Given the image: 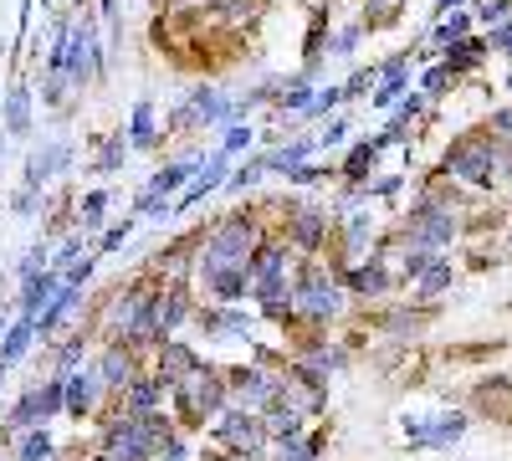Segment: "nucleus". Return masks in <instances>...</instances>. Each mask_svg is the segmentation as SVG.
Instances as JSON below:
<instances>
[{
    "instance_id": "f257e3e1",
    "label": "nucleus",
    "mask_w": 512,
    "mask_h": 461,
    "mask_svg": "<svg viewBox=\"0 0 512 461\" xmlns=\"http://www.w3.org/2000/svg\"><path fill=\"white\" fill-rule=\"evenodd\" d=\"M267 231L272 226H262V211H256V205H241V211L221 216L200 236V251H195L190 272H200V267H251V251H256V241H262Z\"/></svg>"
},
{
    "instance_id": "f03ea898",
    "label": "nucleus",
    "mask_w": 512,
    "mask_h": 461,
    "mask_svg": "<svg viewBox=\"0 0 512 461\" xmlns=\"http://www.w3.org/2000/svg\"><path fill=\"white\" fill-rule=\"evenodd\" d=\"M231 405V390H226V369L221 364H200L190 380H180L169 390V415L180 421V431H205L216 415Z\"/></svg>"
},
{
    "instance_id": "7ed1b4c3",
    "label": "nucleus",
    "mask_w": 512,
    "mask_h": 461,
    "mask_svg": "<svg viewBox=\"0 0 512 461\" xmlns=\"http://www.w3.org/2000/svg\"><path fill=\"white\" fill-rule=\"evenodd\" d=\"M292 313L318 323V328L344 313V277H338V267H328L318 257H303V267H297V277H292Z\"/></svg>"
},
{
    "instance_id": "20e7f679",
    "label": "nucleus",
    "mask_w": 512,
    "mask_h": 461,
    "mask_svg": "<svg viewBox=\"0 0 512 461\" xmlns=\"http://www.w3.org/2000/svg\"><path fill=\"white\" fill-rule=\"evenodd\" d=\"M502 170H512V144L507 139H492V134H466L446 149V175L477 185V190H492L502 180Z\"/></svg>"
},
{
    "instance_id": "39448f33",
    "label": "nucleus",
    "mask_w": 512,
    "mask_h": 461,
    "mask_svg": "<svg viewBox=\"0 0 512 461\" xmlns=\"http://www.w3.org/2000/svg\"><path fill=\"white\" fill-rule=\"evenodd\" d=\"M154 287H159V272H144L134 282H123L118 292H108V303L98 313V339H139V328L149 318V303H154Z\"/></svg>"
},
{
    "instance_id": "423d86ee",
    "label": "nucleus",
    "mask_w": 512,
    "mask_h": 461,
    "mask_svg": "<svg viewBox=\"0 0 512 461\" xmlns=\"http://www.w3.org/2000/svg\"><path fill=\"white\" fill-rule=\"evenodd\" d=\"M57 415H62V380H57V374H47V380L26 385V390L11 400L6 421H0V441L11 446L21 431H31V426H52Z\"/></svg>"
},
{
    "instance_id": "0eeeda50",
    "label": "nucleus",
    "mask_w": 512,
    "mask_h": 461,
    "mask_svg": "<svg viewBox=\"0 0 512 461\" xmlns=\"http://www.w3.org/2000/svg\"><path fill=\"white\" fill-rule=\"evenodd\" d=\"M93 451L103 461H154V441L144 436V421L139 415H123L113 400L98 415V446Z\"/></svg>"
},
{
    "instance_id": "6e6552de",
    "label": "nucleus",
    "mask_w": 512,
    "mask_h": 461,
    "mask_svg": "<svg viewBox=\"0 0 512 461\" xmlns=\"http://www.w3.org/2000/svg\"><path fill=\"white\" fill-rule=\"evenodd\" d=\"M277 231L287 236V246L297 251V257H318V251L333 241V211H323V205H313V200H287Z\"/></svg>"
},
{
    "instance_id": "1a4fd4ad",
    "label": "nucleus",
    "mask_w": 512,
    "mask_h": 461,
    "mask_svg": "<svg viewBox=\"0 0 512 461\" xmlns=\"http://www.w3.org/2000/svg\"><path fill=\"white\" fill-rule=\"evenodd\" d=\"M451 241H456V211H451V205L436 200V195L415 200V211H410V221H405V246L441 251V246H451Z\"/></svg>"
},
{
    "instance_id": "9d476101",
    "label": "nucleus",
    "mask_w": 512,
    "mask_h": 461,
    "mask_svg": "<svg viewBox=\"0 0 512 461\" xmlns=\"http://www.w3.org/2000/svg\"><path fill=\"white\" fill-rule=\"evenodd\" d=\"M210 446L262 456V451H267V426H262V415H256V410H241V405H226L216 421H210Z\"/></svg>"
},
{
    "instance_id": "9b49d317",
    "label": "nucleus",
    "mask_w": 512,
    "mask_h": 461,
    "mask_svg": "<svg viewBox=\"0 0 512 461\" xmlns=\"http://www.w3.org/2000/svg\"><path fill=\"white\" fill-rule=\"evenodd\" d=\"M103 405H108V390H103L93 354H88L72 374H62V415H72V421H98Z\"/></svg>"
},
{
    "instance_id": "f8f14e48",
    "label": "nucleus",
    "mask_w": 512,
    "mask_h": 461,
    "mask_svg": "<svg viewBox=\"0 0 512 461\" xmlns=\"http://www.w3.org/2000/svg\"><path fill=\"white\" fill-rule=\"evenodd\" d=\"M226 390H231V405L262 415V410L277 400V369H272V364H262V359H251V364H231V369H226Z\"/></svg>"
},
{
    "instance_id": "ddd939ff",
    "label": "nucleus",
    "mask_w": 512,
    "mask_h": 461,
    "mask_svg": "<svg viewBox=\"0 0 512 461\" xmlns=\"http://www.w3.org/2000/svg\"><path fill=\"white\" fill-rule=\"evenodd\" d=\"M72 159H77V149H72V139H52V144H36L31 154H26V170H21V190H31V195H47V185H57L67 170H72Z\"/></svg>"
},
{
    "instance_id": "4468645a",
    "label": "nucleus",
    "mask_w": 512,
    "mask_h": 461,
    "mask_svg": "<svg viewBox=\"0 0 512 461\" xmlns=\"http://www.w3.org/2000/svg\"><path fill=\"white\" fill-rule=\"evenodd\" d=\"M93 369H98L103 390L118 395V390L144 369V349H134L128 339H98V349H93Z\"/></svg>"
},
{
    "instance_id": "2eb2a0df",
    "label": "nucleus",
    "mask_w": 512,
    "mask_h": 461,
    "mask_svg": "<svg viewBox=\"0 0 512 461\" xmlns=\"http://www.w3.org/2000/svg\"><path fill=\"white\" fill-rule=\"evenodd\" d=\"M205 359H200V349L195 344H185V339H164L154 354H149V369L159 374V385L164 390H175L180 380H190V374L200 369Z\"/></svg>"
},
{
    "instance_id": "dca6fc26",
    "label": "nucleus",
    "mask_w": 512,
    "mask_h": 461,
    "mask_svg": "<svg viewBox=\"0 0 512 461\" xmlns=\"http://www.w3.org/2000/svg\"><path fill=\"white\" fill-rule=\"evenodd\" d=\"M108 400H113L123 415H149V410H164V405H169V390L159 385V374L144 364V369L134 374V380H128L118 395H108Z\"/></svg>"
},
{
    "instance_id": "f3484780",
    "label": "nucleus",
    "mask_w": 512,
    "mask_h": 461,
    "mask_svg": "<svg viewBox=\"0 0 512 461\" xmlns=\"http://www.w3.org/2000/svg\"><path fill=\"white\" fill-rule=\"evenodd\" d=\"M77 303H82V287L62 277V287L52 292V303L36 313V339H47V344H52L57 333H67V328H72V318H77Z\"/></svg>"
},
{
    "instance_id": "a211bd4d",
    "label": "nucleus",
    "mask_w": 512,
    "mask_h": 461,
    "mask_svg": "<svg viewBox=\"0 0 512 461\" xmlns=\"http://www.w3.org/2000/svg\"><path fill=\"white\" fill-rule=\"evenodd\" d=\"M185 108H190V123H195L200 134H205V129H226V123H231V98H226L221 88H210V82L190 88Z\"/></svg>"
},
{
    "instance_id": "6ab92c4d",
    "label": "nucleus",
    "mask_w": 512,
    "mask_h": 461,
    "mask_svg": "<svg viewBox=\"0 0 512 461\" xmlns=\"http://www.w3.org/2000/svg\"><path fill=\"white\" fill-rule=\"evenodd\" d=\"M31 108H36L31 82L16 77L6 88V103H0V129H6V139H31Z\"/></svg>"
},
{
    "instance_id": "aec40b11",
    "label": "nucleus",
    "mask_w": 512,
    "mask_h": 461,
    "mask_svg": "<svg viewBox=\"0 0 512 461\" xmlns=\"http://www.w3.org/2000/svg\"><path fill=\"white\" fill-rule=\"evenodd\" d=\"M338 277H344V292H359V298H379V292L395 287V272L384 267V257H364L354 267H338Z\"/></svg>"
},
{
    "instance_id": "412c9836",
    "label": "nucleus",
    "mask_w": 512,
    "mask_h": 461,
    "mask_svg": "<svg viewBox=\"0 0 512 461\" xmlns=\"http://www.w3.org/2000/svg\"><path fill=\"white\" fill-rule=\"evenodd\" d=\"M338 236V267H354L364 257H374V221L369 216H349L344 226H333Z\"/></svg>"
},
{
    "instance_id": "4be33fe9",
    "label": "nucleus",
    "mask_w": 512,
    "mask_h": 461,
    "mask_svg": "<svg viewBox=\"0 0 512 461\" xmlns=\"http://www.w3.org/2000/svg\"><path fill=\"white\" fill-rule=\"evenodd\" d=\"M57 287H62V272H57V267H41L36 277H26V282L16 287V313H31V318H36L41 308L52 303Z\"/></svg>"
},
{
    "instance_id": "5701e85b",
    "label": "nucleus",
    "mask_w": 512,
    "mask_h": 461,
    "mask_svg": "<svg viewBox=\"0 0 512 461\" xmlns=\"http://www.w3.org/2000/svg\"><path fill=\"white\" fill-rule=\"evenodd\" d=\"M98 339V333H88V328H67V333H57L52 339V374L62 380V374H72L82 359H88V344Z\"/></svg>"
},
{
    "instance_id": "b1692460",
    "label": "nucleus",
    "mask_w": 512,
    "mask_h": 461,
    "mask_svg": "<svg viewBox=\"0 0 512 461\" xmlns=\"http://www.w3.org/2000/svg\"><path fill=\"white\" fill-rule=\"evenodd\" d=\"M31 344H36V318L31 313H16L6 328H0V364H21L26 354H31Z\"/></svg>"
},
{
    "instance_id": "393cba45",
    "label": "nucleus",
    "mask_w": 512,
    "mask_h": 461,
    "mask_svg": "<svg viewBox=\"0 0 512 461\" xmlns=\"http://www.w3.org/2000/svg\"><path fill=\"white\" fill-rule=\"evenodd\" d=\"M262 154H267V175H287V170H297V164H308L318 154V139L313 134H292V139H282L277 149H262Z\"/></svg>"
},
{
    "instance_id": "a878e982",
    "label": "nucleus",
    "mask_w": 512,
    "mask_h": 461,
    "mask_svg": "<svg viewBox=\"0 0 512 461\" xmlns=\"http://www.w3.org/2000/svg\"><path fill=\"white\" fill-rule=\"evenodd\" d=\"M262 426H267V446H287V441H297V436H308V421L297 410H287V405H267L262 410Z\"/></svg>"
},
{
    "instance_id": "bb28decb",
    "label": "nucleus",
    "mask_w": 512,
    "mask_h": 461,
    "mask_svg": "<svg viewBox=\"0 0 512 461\" xmlns=\"http://www.w3.org/2000/svg\"><path fill=\"white\" fill-rule=\"evenodd\" d=\"M128 149H159V118H154V98H139L134 113H128Z\"/></svg>"
},
{
    "instance_id": "cd10ccee",
    "label": "nucleus",
    "mask_w": 512,
    "mask_h": 461,
    "mask_svg": "<svg viewBox=\"0 0 512 461\" xmlns=\"http://www.w3.org/2000/svg\"><path fill=\"white\" fill-rule=\"evenodd\" d=\"M384 144H390L384 134H374V139H359V144L344 154V170H338V175H344L349 185H364V180H369V170L379 164V149H384Z\"/></svg>"
},
{
    "instance_id": "c85d7f7f",
    "label": "nucleus",
    "mask_w": 512,
    "mask_h": 461,
    "mask_svg": "<svg viewBox=\"0 0 512 461\" xmlns=\"http://www.w3.org/2000/svg\"><path fill=\"white\" fill-rule=\"evenodd\" d=\"M11 461H57V436L52 426H31L11 441Z\"/></svg>"
},
{
    "instance_id": "c756f323",
    "label": "nucleus",
    "mask_w": 512,
    "mask_h": 461,
    "mask_svg": "<svg viewBox=\"0 0 512 461\" xmlns=\"http://www.w3.org/2000/svg\"><path fill=\"white\" fill-rule=\"evenodd\" d=\"M77 98H82V88H77L67 72H41V103H47L57 118H67Z\"/></svg>"
},
{
    "instance_id": "7c9ffc66",
    "label": "nucleus",
    "mask_w": 512,
    "mask_h": 461,
    "mask_svg": "<svg viewBox=\"0 0 512 461\" xmlns=\"http://www.w3.org/2000/svg\"><path fill=\"white\" fill-rule=\"evenodd\" d=\"M262 175H267V154H262V149H251V154H246V164H236V170L226 175V185H221V190H231V195H251L256 185H262Z\"/></svg>"
},
{
    "instance_id": "2f4dec72",
    "label": "nucleus",
    "mask_w": 512,
    "mask_h": 461,
    "mask_svg": "<svg viewBox=\"0 0 512 461\" xmlns=\"http://www.w3.org/2000/svg\"><path fill=\"white\" fill-rule=\"evenodd\" d=\"M318 456H323V431L297 436L287 446H267V461H318Z\"/></svg>"
},
{
    "instance_id": "473e14b6",
    "label": "nucleus",
    "mask_w": 512,
    "mask_h": 461,
    "mask_svg": "<svg viewBox=\"0 0 512 461\" xmlns=\"http://www.w3.org/2000/svg\"><path fill=\"white\" fill-rule=\"evenodd\" d=\"M292 359H303V364H308V369H318V374H338V369L349 364V354L338 349V344H308L303 354H292Z\"/></svg>"
},
{
    "instance_id": "72a5a7b5",
    "label": "nucleus",
    "mask_w": 512,
    "mask_h": 461,
    "mask_svg": "<svg viewBox=\"0 0 512 461\" xmlns=\"http://www.w3.org/2000/svg\"><path fill=\"white\" fill-rule=\"evenodd\" d=\"M103 216H108V190H88V195L77 200V226L88 231V236L103 231Z\"/></svg>"
},
{
    "instance_id": "f704fd0d",
    "label": "nucleus",
    "mask_w": 512,
    "mask_h": 461,
    "mask_svg": "<svg viewBox=\"0 0 512 461\" xmlns=\"http://www.w3.org/2000/svg\"><path fill=\"white\" fill-rule=\"evenodd\" d=\"M103 149L93 154V170L98 175H113V170H123V159H128V134L118 129V134H108V139H98Z\"/></svg>"
},
{
    "instance_id": "c9c22d12",
    "label": "nucleus",
    "mask_w": 512,
    "mask_h": 461,
    "mask_svg": "<svg viewBox=\"0 0 512 461\" xmlns=\"http://www.w3.org/2000/svg\"><path fill=\"white\" fill-rule=\"evenodd\" d=\"M410 287L420 292V298H436V292H446V287H451V262H446V257H431V262H425V272H420Z\"/></svg>"
},
{
    "instance_id": "e433bc0d",
    "label": "nucleus",
    "mask_w": 512,
    "mask_h": 461,
    "mask_svg": "<svg viewBox=\"0 0 512 461\" xmlns=\"http://www.w3.org/2000/svg\"><path fill=\"white\" fill-rule=\"evenodd\" d=\"M88 241H93L88 231H82V226H72V231L57 241V251H52V267H57V272H67L77 257H88Z\"/></svg>"
},
{
    "instance_id": "4c0bfd02",
    "label": "nucleus",
    "mask_w": 512,
    "mask_h": 461,
    "mask_svg": "<svg viewBox=\"0 0 512 461\" xmlns=\"http://www.w3.org/2000/svg\"><path fill=\"white\" fill-rule=\"evenodd\" d=\"M221 154H251L256 149V134H251V123H226V129H221V144H216Z\"/></svg>"
},
{
    "instance_id": "58836bf2",
    "label": "nucleus",
    "mask_w": 512,
    "mask_h": 461,
    "mask_svg": "<svg viewBox=\"0 0 512 461\" xmlns=\"http://www.w3.org/2000/svg\"><path fill=\"white\" fill-rule=\"evenodd\" d=\"M482 52H487V41H477V36H461V41H451V47H446V67H451V72H456V67H472Z\"/></svg>"
},
{
    "instance_id": "ea45409f",
    "label": "nucleus",
    "mask_w": 512,
    "mask_h": 461,
    "mask_svg": "<svg viewBox=\"0 0 512 461\" xmlns=\"http://www.w3.org/2000/svg\"><path fill=\"white\" fill-rule=\"evenodd\" d=\"M134 226H139V216H128V221H118V226H108V231H98V257H103V251H118L128 236H134Z\"/></svg>"
},
{
    "instance_id": "a19ab883",
    "label": "nucleus",
    "mask_w": 512,
    "mask_h": 461,
    "mask_svg": "<svg viewBox=\"0 0 512 461\" xmlns=\"http://www.w3.org/2000/svg\"><path fill=\"white\" fill-rule=\"evenodd\" d=\"M461 36H472V16H451V21H441V26L431 31L436 47H451V41H461Z\"/></svg>"
},
{
    "instance_id": "79ce46f5",
    "label": "nucleus",
    "mask_w": 512,
    "mask_h": 461,
    "mask_svg": "<svg viewBox=\"0 0 512 461\" xmlns=\"http://www.w3.org/2000/svg\"><path fill=\"white\" fill-rule=\"evenodd\" d=\"M41 267H52V251H47V246H41V241H36V246L26 251V257H21V267H16V282H26V277H36Z\"/></svg>"
},
{
    "instance_id": "37998d69",
    "label": "nucleus",
    "mask_w": 512,
    "mask_h": 461,
    "mask_svg": "<svg viewBox=\"0 0 512 461\" xmlns=\"http://www.w3.org/2000/svg\"><path fill=\"white\" fill-rule=\"evenodd\" d=\"M359 36H364V26H344L338 36H328V57H349L359 47Z\"/></svg>"
},
{
    "instance_id": "c03bdc74",
    "label": "nucleus",
    "mask_w": 512,
    "mask_h": 461,
    "mask_svg": "<svg viewBox=\"0 0 512 461\" xmlns=\"http://www.w3.org/2000/svg\"><path fill=\"white\" fill-rule=\"evenodd\" d=\"M93 267H98V251H93V257H77L62 277H67V282H77V287H88V282H93Z\"/></svg>"
},
{
    "instance_id": "a18cd8bd",
    "label": "nucleus",
    "mask_w": 512,
    "mask_h": 461,
    "mask_svg": "<svg viewBox=\"0 0 512 461\" xmlns=\"http://www.w3.org/2000/svg\"><path fill=\"white\" fill-rule=\"evenodd\" d=\"M446 82H451V67H446V62L431 67V72H425V98H441V93H446Z\"/></svg>"
},
{
    "instance_id": "49530a36",
    "label": "nucleus",
    "mask_w": 512,
    "mask_h": 461,
    "mask_svg": "<svg viewBox=\"0 0 512 461\" xmlns=\"http://www.w3.org/2000/svg\"><path fill=\"white\" fill-rule=\"evenodd\" d=\"M154 461H190V431H180V436L169 441V446H164Z\"/></svg>"
},
{
    "instance_id": "de8ad7c7",
    "label": "nucleus",
    "mask_w": 512,
    "mask_h": 461,
    "mask_svg": "<svg viewBox=\"0 0 512 461\" xmlns=\"http://www.w3.org/2000/svg\"><path fill=\"white\" fill-rule=\"evenodd\" d=\"M338 139H349V118H328V129L318 134V149H333Z\"/></svg>"
},
{
    "instance_id": "09e8293b",
    "label": "nucleus",
    "mask_w": 512,
    "mask_h": 461,
    "mask_svg": "<svg viewBox=\"0 0 512 461\" xmlns=\"http://www.w3.org/2000/svg\"><path fill=\"white\" fill-rule=\"evenodd\" d=\"M318 180H323L318 164H297V170H287V185H318Z\"/></svg>"
},
{
    "instance_id": "8fccbe9b",
    "label": "nucleus",
    "mask_w": 512,
    "mask_h": 461,
    "mask_svg": "<svg viewBox=\"0 0 512 461\" xmlns=\"http://www.w3.org/2000/svg\"><path fill=\"white\" fill-rule=\"evenodd\" d=\"M487 47H492V52H507V57H512V21L492 31V41H487Z\"/></svg>"
},
{
    "instance_id": "3c124183",
    "label": "nucleus",
    "mask_w": 512,
    "mask_h": 461,
    "mask_svg": "<svg viewBox=\"0 0 512 461\" xmlns=\"http://www.w3.org/2000/svg\"><path fill=\"white\" fill-rule=\"evenodd\" d=\"M82 461H103V456H98V451H88V456H82Z\"/></svg>"
},
{
    "instance_id": "603ef678",
    "label": "nucleus",
    "mask_w": 512,
    "mask_h": 461,
    "mask_svg": "<svg viewBox=\"0 0 512 461\" xmlns=\"http://www.w3.org/2000/svg\"><path fill=\"white\" fill-rule=\"evenodd\" d=\"M507 88H512V77H507Z\"/></svg>"
}]
</instances>
